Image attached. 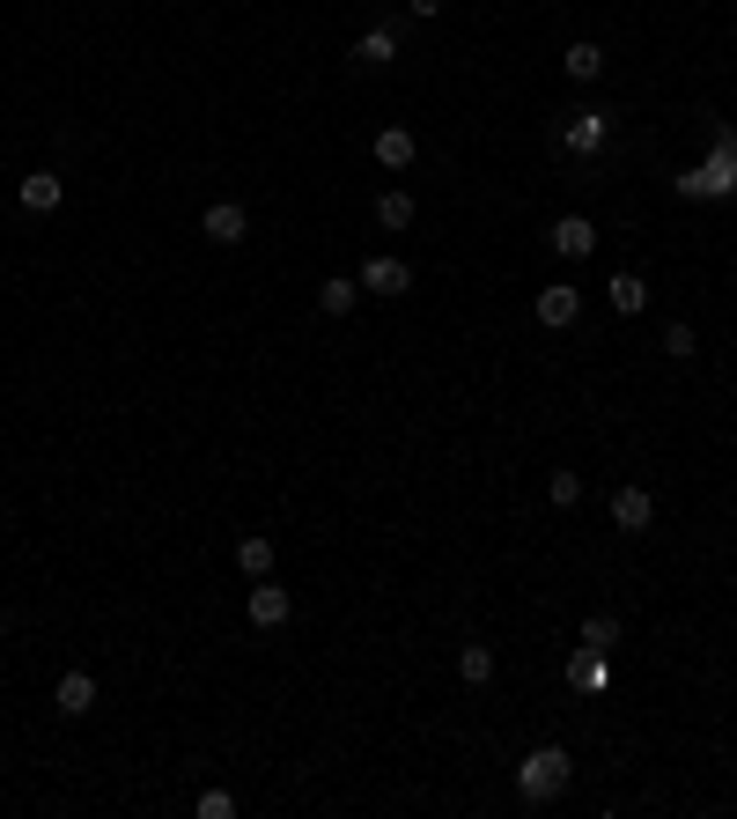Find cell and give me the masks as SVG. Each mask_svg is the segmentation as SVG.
Instances as JSON below:
<instances>
[{
  "mask_svg": "<svg viewBox=\"0 0 737 819\" xmlns=\"http://www.w3.org/2000/svg\"><path fill=\"white\" fill-rule=\"evenodd\" d=\"M392 59H398V37H392L384 23L354 37V67H392Z\"/></svg>",
  "mask_w": 737,
  "mask_h": 819,
  "instance_id": "4fadbf2b",
  "label": "cell"
},
{
  "mask_svg": "<svg viewBox=\"0 0 737 819\" xmlns=\"http://www.w3.org/2000/svg\"><path fill=\"white\" fill-rule=\"evenodd\" d=\"M546 502H553V510H575V502H583V472H553V480H546Z\"/></svg>",
  "mask_w": 737,
  "mask_h": 819,
  "instance_id": "44dd1931",
  "label": "cell"
},
{
  "mask_svg": "<svg viewBox=\"0 0 737 819\" xmlns=\"http://www.w3.org/2000/svg\"><path fill=\"white\" fill-rule=\"evenodd\" d=\"M568 775H575L568 745H539V753H524V768H516V797H524V805H546V797L568 790Z\"/></svg>",
  "mask_w": 737,
  "mask_h": 819,
  "instance_id": "7a4b0ae2",
  "label": "cell"
},
{
  "mask_svg": "<svg viewBox=\"0 0 737 819\" xmlns=\"http://www.w3.org/2000/svg\"><path fill=\"white\" fill-rule=\"evenodd\" d=\"M546 244L561 251V259H590V251H597V222H590V215H561V222L546 229Z\"/></svg>",
  "mask_w": 737,
  "mask_h": 819,
  "instance_id": "5b68a950",
  "label": "cell"
},
{
  "mask_svg": "<svg viewBox=\"0 0 737 819\" xmlns=\"http://www.w3.org/2000/svg\"><path fill=\"white\" fill-rule=\"evenodd\" d=\"M649 517H657V495H649V488H619V495H613V524H619V532H649Z\"/></svg>",
  "mask_w": 737,
  "mask_h": 819,
  "instance_id": "30bf717a",
  "label": "cell"
},
{
  "mask_svg": "<svg viewBox=\"0 0 737 819\" xmlns=\"http://www.w3.org/2000/svg\"><path fill=\"white\" fill-rule=\"evenodd\" d=\"M561 67H568L575 81H597V75H605V45H590V37H575V45L561 52Z\"/></svg>",
  "mask_w": 737,
  "mask_h": 819,
  "instance_id": "9a60e30c",
  "label": "cell"
},
{
  "mask_svg": "<svg viewBox=\"0 0 737 819\" xmlns=\"http://www.w3.org/2000/svg\"><path fill=\"white\" fill-rule=\"evenodd\" d=\"M531 310H539V325H546V332H561V325H575V318H583V288L553 281V288H546V296L531 303Z\"/></svg>",
  "mask_w": 737,
  "mask_h": 819,
  "instance_id": "8992f818",
  "label": "cell"
},
{
  "mask_svg": "<svg viewBox=\"0 0 737 819\" xmlns=\"http://www.w3.org/2000/svg\"><path fill=\"white\" fill-rule=\"evenodd\" d=\"M237 569H244L251 583H258V576H273V539H258V532H244V539H237Z\"/></svg>",
  "mask_w": 737,
  "mask_h": 819,
  "instance_id": "e0dca14e",
  "label": "cell"
},
{
  "mask_svg": "<svg viewBox=\"0 0 737 819\" xmlns=\"http://www.w3.org/2000/svg\"><path fill=\"white\" fill-rule=\"evenodd\" d=\"M354 281H362V296H406V288H414V266L376 251V259H362V273H354Z\"/></svg>",
  "mask_w": 737,
  "mask_h": 819,
  "instance_id": "277c9868",
  "label": "cell"
},
{
  "mask_svg": "<svg viewBox=\"0 0 737 819\" xmlns=\"http://www.w3.org/2000/svg\"><path fill=\"white\" fill-rule=\"evenodd\" d=\"M458 679H465V687H487V679H494V649L465 643V649H458Z\"/></svg>",
  "mask_w": 737,
  "mask_h": 819,
  "instance_id": "d6986e66",
  "label": "cell"
},
{
  "mask_svg": "<svg viewBox=\"0 0 737 819\" xmlns=\"http://www.w3.org/2000/svg\"><path fill=\"white\" fill-rule=\"evenodd\" d=\"M354 303H362V281H324V288H318V310H324V318H346Z\"/></svg>",
  "mask_w": 737,
  "mask_h": 819,
  "instance_id": "ffe728a7",
  "label": "cell"
},
{
  "mask_svg": "<svg viewBox=\"0 0 737 819\" xmlns=\"http://www.w3.org/2000/svg\"><path fill=\"white\" fill-rule=\"evenodd\" d=\"M288 591H280V583H273V576H258V583H251V627H288Z\"/></svg>",
  "mask_w": 737,
  "mask_h": 819,
  "instance_id": "52a82bcc",
  "label": "cell"
},
{
  "mask_svg": "<svg viewBox=\"0 0 737 819\" xmlns=\"http://www.w3.org/2000/svg\"><path fill=\"white\" fill-rule=\"evenodd\" d=\"M199 237H207V244H244V237H251V207H244V199H215V207L199 215Z\"/></svg>",
  "mask_w": 737,
  "mask_h": 819,
  "instance_id": "3957f363",
  "label": "cell"
},
{
  "mask_svg": "<svg viewBox=\"0 0 737 819\" xmlns=\"http://www.w3.org/2000/svg\"><path fill=\"white\" fill-rule=\"evenodd\" d=\"M663 354L686 362V354H693V325H671V332H663Z\"/></svg>",
  "mask_w": 737,
  "mask_h": 819,
  "instance_id": "cb8c5ba5",
  "label": "cell"
},
{
  "mask_svg": "<svg viewBox=\"0 0 737 819\" xmlns=\"http://www.w3.org/2000/svg\"><path fill=\"white\" fill-rule=\"evenodd\" d=\"M605 296H613L619 318H641V310H649V288H641V273H613V281H605Z\"/></svg>",
  "mask_w": 737,
  "mask_h": 819,
  "instance_id": "5bb4252c",
  "label": "cell"
},
{
  "mask_svg": "<svg viewBox=\"0 0 737 819\" xmlns=\"http://www.w3.org/2000/svg\"><path fill=\"white\" fill-rule=\"evenodd\" d=\"M369 155H376L384 171H406V163H414V155H420V141H414V133H406V125H384V133L369 141Z\"/></svg>",
  "mask_w": 737,
  "mask_h": 819,
  "instance_id": "8fae6325",
  "label": "cell"
},
{
  "mask_svg": "<svg viewBox=\"0 0 737 819\" xmlns=\"http://www.w3.org/2000/svg\"><path fill=\"white\" fill-rule=\"evenodd\" d=\"M619 643V621H613V613H590V621H583V649H613Z\"/></svg>",
  "mask_w": 737,
  "mask_h": 819,
  "instance_id": "7402d4cb",
  "label": "cell"
},
{
  "mask_svg": "<svg viewBox=\"0 0 737 819\" xmlns=\"http://www.w3.org/2000/svg\"><path fill=\"white\" fill-rule=\"evenodd\" d=\"M605 133H613V119H605V111H568V133H561V141H568L575 155H597V149H605Z\"/></svg>",
  "mask_w": 737,
  "mask_h": 819,
  "instance_id": "9c48e42d",
  "label": "cell"
},
{
  "mask_svg": "<svg viewBox=\"0 0 737 819\" xmlns=\"http://www.w3.org/2000/svg\"><path fill=\"white\" fill-rule=\"evenodd\" d=\"M679 193H686V199H730L737 193V133H730V125H715L708 163H693V171L679 177Z\"/></svg>",
  "mask_w": 737,
  "mask_h": 819,
  "instance_id": "6da1fadb",
  "label": "cell"
},
{
  "mask_svg": "<svg viewBox=\"0 0 737 819\" xmlns=\"http://www.w3.org/2000/svg\"><path fill=\"white\" fill-rule=\"evenodd\" d=\"M199 819H237V797H229V790H207V797H199Z\"/></svg>",
  "mask_w": 737,
  "mask_h": 819,
  "instance_id": "603a6c76",
  "label": "cell"
},
{
  "mask_svg": "<svg viewBox=\"0 0 737 819\" xmlns=\"http://www.w3.org/2000/svg\"><path fill=\"white\" fill-rule=\"evenodd\" d=\"M568 687H583V695H605V687H613V657H605V649H583V657L568 665Z\"/></svg>",
  "mask_w": 737,
  "mask_h": 819,
  "instance_id": "7c38bea8",
  "label": "cell"
},
{
  "mask_svg": "<svg viewBox=\"0 0 737 819\" xmlns=\"http://www.w3.org/2000/svg\"><path fill=\"white\" fill-rule=\"evenodd\" d=\"M0 635H8V613H0Z\"/></svg>",
  "mask_w": 737,
  "mask_h": 819,
  "instance_id": "484cf974",
  "label": "cell"
},
{
  "mask_svg": "<svg viewBox=\"0 0 737 819\" xmlns=\"http://www.w3.org/2000/svg\"><path fill=\"white\" fill-rule=\"evenodd\" d=\"M59 193H67V185H59L52 171H30V177H23V207H30V215H52V207H59Z\"/></svg>",
  "mask_w": 737,
  "mask_h": 819,
  "instance_id": "2e32d148",
  "label": "cell"
},
{
  "mask_svg": "<svg viewBox=\"0 0 737 819\" xmlns=\"http://www.w3.org/2000/svg\"><path fill=\"white\" fill-rule=\"evenodd\" d=\"M414 193H376V229H414Z\"/></svg>",
  "mask_w": 737,
  "mask_h": 819,
  "instance_id": "ac0fdd59",
  "label": "cell"
},
{
  "mask_svg": "<svg viewBox=\"0 0 737 819\" xmlns=\"http://www.w3.org/2000/svg\"><path fill=\"white\" fill-rule=\"evenodd\" d=\"M406 8H414L420 23H428V15H442V0H406Z\"/></svg>",
  "mask_w": 737,
  "mask_h": 819,
  "instance_id": "d4e9b609",
  "label": "cell"
},
{
  "mask_svg": "<svg viewBox=\"0 0 737 819\" xmlns=\"http://www.w3.org/2000/svg\"><path fill=\"white\" fill-rule=\"evenodd\" d=\"M52 701H59V717H89V709H97V679H89L81 665H74V671H59Z\"/></svg>",
  "mask_w": 737,
  "mask_h": 819,
  "instance_id": "ba28073f",
  "label": "cell"
}]
</instances>
